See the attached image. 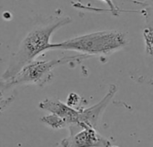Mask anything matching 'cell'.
I'll list each match as a JSON object with an SVG mask.
<instances>
[{"mask_svg":"<svg viewBox=\"0 0 153 147\" xmlns=\"http://www.w3.org/2000/svg\"><path fill=\"white\" fill-rule=\"evenodd\" d=\"M69 16L50 17L46 23L33 28L22 40L17 52L14 53L7 68L0 77L6 80L15 75L23 66L45 51H49L50 37L58 29L71 22Z\"/></svg>","mask_w":153,"mask_h":147,"instance_id":"cell-1","label":"cell"},{"mask_svg":"<svg viewBox=\"0 0 153 147\" xmlns=\"http://www.w3.org/2000/svg\"><path fill=\"white\" fill-rule=\"evenodd\" d=\"M127 44V38L119 31L87 33L60 43H51L49 50H74L89 56H108Z\"/></svg>","mask_w":153,"mask_h":147,"instance_id":"cell-2","label":"cell"},{"mask_svg":"<svg viewBox=\"0 0 153 147\" xmlns=\"http://www.w3.org/2000/svg\"><path fill=\"white\" fill-rule=\"evenodd\" d=\"M92 57L91 56L82 54L76 56H66L61 58L52 60H33L23 66L13 77L1 80L0 79V91L4 92L16 85L22 84H35L43 87L48 83L51 82L53 75V69L58 66L69 63H81L82 61Z\"/></svg>","mask_w":153,"mask_h":147,"instance_id":"cell-3","label":"cell"},{"mask_svg":"<svg viewBox=\"0 0 153 147\" xmlns=\"http://www.w3.org/2000/svg\"><path fill=\"white\" fill-rule=\"evenodd\" d=\"M67 128L70 135L60 142V147H108L111 145L110 141L99 134L96 128H81L76 125H70Z\"/></svg>","mask_w":153,"mask_h":147,"instance_id":"cell-4","label":"cell"},{"mask_svg":"<svg viewBox=\"0 0 153 147\" xmlns=\"http://www.w3.org/2000/svg\"><path fill=\"white\" fill-rule=\"evenodd\" d=\"M117 91V86L112 84L108 93L100 102L87 109H79V116L76 126H79L81 128L90 127L92 128H96L101 115L115 96Z\"/></svg>","mask_w":153,"mask_h":147,"instance_id":"cell-5","label":"cell"},{"mask_svg":"<svg viewBox=\"0 0 153 147\" xmlns=\"http://www.w3.org/2000/svg\"><path fill=\"white\" fill-rule=\"evenodd\" d=\"M39 108L64 119L68 126L77 124L79 110L73 109L65 103H63L59 100L46 99L39 104Z\"/></svg>","mask_w":153,"mask_h":147,"instance_id":"cell-6","label":"cell"},{"mask_svg":"<svg viewBox=\"0 0 153 147\" xmlns=\"http://www.w3.org/2000/svg\"><path fill=\"white\" fill-rule=\"evenodd\" d=\"M41 121L45 125H47L48 127L53 129H63L68 128V124L66 123V121L64 119L55 114H50L42 117Z\"/></svg>","mask_w":153,"mask_h":147,"instance_id":"cell-7","label":"cell"},{"mask_svg":"<svg viewBox=\"0 0 153 147\" xmlns=\"http://www.w3.org/2000/svg\"><path fill=\"white\" fill-rule=\"evenodd\" d=\"M143 36L145 40V46H146V52L152 56V27L150 25L146 27L143 31Z\"/></svg>","mask_w":153,"mask_h":147,"instance_id":"cell-8","label":"cell"},{"mask_svg":"<svg viewBox=\"0 0 153 147\" xmlns=\"http://www.w3.org/2000/svg\"><path fill=\"white\" fill-rule=\"evenodd\" d=\"M82 99L81 96H79L77 93H71L66 100V105H68L69 107L75 109V110H79L82 107Z\"/></svg>","mask_w":153,"mask_h":147,"instance_id":"cell-9","label":"cell"},{"mask_svg":"<svg viewBox=\"0 0 153 147\" xmlns=\"http://www.w3.org/2000/svg\"><path fill=\"white\" fill-rule=\"evenodd\" d=\"M13 99H14V97L13 96V97H9V98H6V99H4V97H3V93H2V92L0 91V113L13 101Z\"/></svg>","mask_w":153,"mask_h":147,"instance_id":"cell-10","label":"cell"},{"mask_svg":"<svg viewBox=\"0 0 153 147\" xmlns=\"http://www.w3.org/2000/svg\"><path fill=\"white\" fill-rule=\"evenodd\" d=\"M101 1H104L108 6H109V8H110V10H111V12L114 13V14H117V8L115 6V4H114V3H113V1L112 0H101Z\"/></svg>","mask_w":153,"mask_h":147,"instance_id":"cell-11","label":"cell"},{"mask_svg":"<svg viewBox=\"0 0 153 147\" xmlns=\"http://www.w3.org/2000/svg\"><path fill=\"white\" fill-rule=\"evenodd\" d=\"M108 147H119V146H111V145H110Z\"/></svg>","mask_w":153,"mask_h":147,"instance_id":"cell-12","label":"cell"},{"mask_svg":"<svg viewBox=\"0 0 153 147\" xmlns=\"http://www.w3.org/2000/svg\"><path fill=\"white\" fill-rule=\"evenodd\" d=\"M148 1H149V2H150V3H151V4H152V0H148Z\"/></svg>","mask_w":153,"mask_h":147,"instance_id":"cell-13","label":"cell"}]
</instances>
